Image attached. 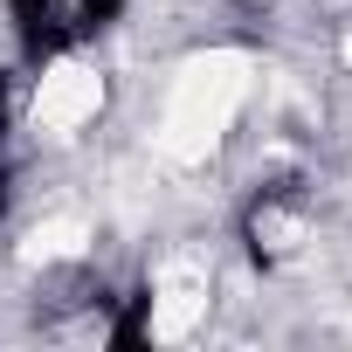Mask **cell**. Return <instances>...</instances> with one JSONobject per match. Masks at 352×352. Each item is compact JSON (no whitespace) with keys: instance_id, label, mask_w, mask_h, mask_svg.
<instances>
[{"instance_id":"cell-5","label":"cell","mask_w":352,"mask_h":352,"mask_svg":"<svg viewBox=\"0 0 352 352\" xmlns=\"http://www.w3.org/2000/svg\"><path fill=\"white\" fill-rule=\"evenodd\" d=\"M345 63H352V42H345Z\"/></svg>"},{"instance_id":"cell-1","label":"cell","mask_w":352,"mask_h":352,"mask_svg":"<svg viewBox=\"0 0 352 352\" xmlns=\"http://www.w3.org/2000/svg\"><path fill=\"white\" fill-rule=\"evenodd\" d=\"M242 90H249V56H242V49H208V56H194L180 76H173V97H166V118H159V152L180 159V166L208 159V152L221 145V131H228Z\"/></svg>"},{"instance_id":"cell-2","label":"cell","mask_w":352,"mask_h":352,"mask_svg":"<svg viewBox=\"0 0 352 352\" xmlns=\"http://www.w3.org/2000/svg\"><path fill=\"white\" fill-rule=\"evenodd\" d=\"M97 104H104V76L90 63H56L35 90V124L42 131H76V124L97 118Z\"/></svg>"},{"instance_id":"cell-3","label":"cell","mask_w":352,"mask_h":352,"mask_svg":"<svg viewBox=\"0 0 352 352\" xmlns=\"http://www.w3.org/2000/svg\"><path fill=\"white\" fill-rule=\"evenodd\" d=\"M208 311V276L194 270V263H173L166 276H159V297H152V338H187L194 331V318Z\"/></svg>"},{"instance_id":"cell-4","label":"cell","mask_w":352,"mask_h":352,"mask_svg":"<svg viewBox=\"0 0 352 352\" xmlns=\"http://www.w3.org/2000/svg\"><path fill=\"white\" fill-rule=\"evenodd\" d=\"M83 242H90V228H83L76 214H56V221H35V228H28L21 263H63V256H83Z\"/></svg>"}]
</instances>
